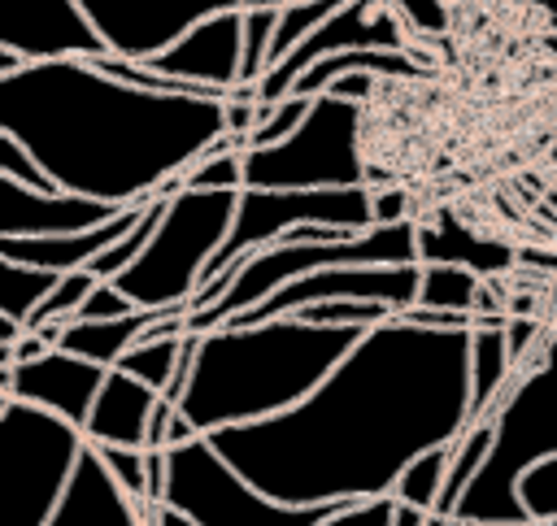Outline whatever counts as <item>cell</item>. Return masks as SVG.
Segmentation results:
<instances>
[{
  "mask_svg": "<svg viewBox=\"0 0 557 526\" xmlns=\"http://www.w3.org/2000/svg\"><path fill=\"white\" fill-rule=\"evenodd\" d=\"M470 422V330H431L396 313L300 404L209 439L278 504H361L392 496L409 461L457 443Z\"/></svg>",
  "mask_w": 557,
  "mask_h": 526,
  "instance_id": "obj_1",
  "label": "cell"
},
{
  "mask_svg": "<svg viewBox=\"0 0 557 526\" xmlns=\"http://www.w3.org/2000/svg\"><path fill=\"white\" fill-rule=\"evenodd\" d=\"M0 130L61 191L126 209L161 196L226 135V100L144 91L91 61H30L0 78Z\"/></svg>",
  "mask_w": 557,
  "mask_h": 526,
  "instance_id": "obj_2",
  "label": "cell"
},
{
  "mask_svg": "<svg viewBox=\"0 0 557 526\" xmlns=\"http://www.w3.org/2000/svg\"><path fill=\"white\" fill-rule=\"evenodd\" d=\"M366 330L370 326H318L305 317L205 330L178 413L196 435L265 422L300 404Z\"/></svg>",
  "mask_w": 557,
  "mask_h": 526,
  "instance_id": "obj_3",
  "label": "cell"
},
{
  "mask_svg": "<svg viewBox=\"0 0 557 526\" xmlns=\"http://www.w3.org/2000/svg\"><path fill=\"white\" fill-rule=\"evenodd\" d=\"M483 417L496 422V439L453 517H461V522H531L522 509L518 483L535 461L557 452V335L544 343L535 365L513 370L509 387L496 396V404Z\"/></svg>",
  "mask_w": 557,
  "mask_h": 526,
  "instance_id": "obj_4",
  "label": "cell"
},
{
  "mask_svg": "<svg viewBox=\"0 0 557 526\" xmlns=\"http://www.w3.org/2000/svg\"><path fill=\"white\" fill-rule=\"evenodd\" d=\"M239 191L244 187H231V191L183 187V191H174L165 200V213H161L148 248L113 283L139 309L191 304V296L205 283L209 261L218 256V248L231 235V222H235V209H239Z\"/></svg>",
  "mask_w": 557,
  "mask_h": 526,
  "instance_id": "obj_5",
  "label": "cell"
},
{
  "mask_svg": "<svg viewBox=\"0 0 557 526\" xmlns=\"http://www.w3.org/2000/svg\"><path fill=\"white\" fill-rule=\"evenodd\" d=\"M87 435L26 400H0V526H48L61 509Z\"/></svg>",
  "mask_w": 557,
  "mask_h": 526,
  "instance_id": "obj_6",
  "label": "cell"
},
{
  "mask_svg": "<svg viewBox=\"0 0 557 526\" xmlns=\"http://www.w3.org/2000/svg\"><path fill=\"white\" fill-rule=\"evenodd\" d=\"M165 509L183 513L196 526H322L348 504H278L257 491L209 435L170 448Z\"/></svg>",
  "mask_w": 557,
  "mask_h": 526,
  "instance_id": "obj_7",
  "label": "cell"
},
{
  "mask_svg": "<svg viewBox=\"0 0 557 526\" xmlns=\"http://www.w3.org/2000/svg\"><path fill=\"white\" fill-rule=\"evenodd\" d=\"M361 152V104L313 96L309 117L278 143L244 152V187H370Z\"/></svg>",
  "mask_w": 557,
  "mask_h": 526,
  "instance_id": "obj_8",
  "label": "cell"
},
{
  "mask_svg": "<svg viewBox=\"0 0 557 526\" xmlns=\"http://www.w3.org/2000/svg\"><path fill=\"white\" fill-rule=\"evenodd\" d=\"M318 222L339 230H370L374 226V187H244L239 209L231 222L226 243L205 270V283L248 261L257 248L278 243L287 230ZM200 283V287H205Z\"/></svg>",
  "mask_w": 557,
  "mask_h": 526,
  "instance_id": "obj_9",
  "label": "cell"
},
{
  "mask_svg": "<svg viewBox=\"0 0 557 526\" xmlns=\"http://www.w3.org/2000/svg\"><path fill=\"white\" fill-rule=\"evenodd\" d=\"M418 287H422V261H409V265H326V270H313V274L283 283L261 304L231 317L226 326H257V322L292 317L318 300H374V304H387L392 313H405L418 304Z\"/></svg>",
  "mask_w": 557,
  "mask_h": 526,
  "instance_id": "obj_10",
  "label": "cell"
},
{
  "mask_svg": "<svg viewBox=\"0 0 557 526\" xmlns=\"http://www.w3.org/2000/svg\"><path fill=\"white\" fill-rule=\"evenodd\" d=\"M113 57L152 61L174 48L196 22L239 9V0H83Z\"/></svg>",
  "mask_w": 557,
  "mask_h": 526,
  "instance_id": "obj_11",
  "label": "cell"
},
{
  "mask_svg": "<svg viewBox=\"0 0 557 526\" xmlns=\"http://www.w3.org/2000/svg\"><path fill=\"white\" fill-rule=\"evenodd\" d=\"M0 48L22 61H96L109 52L83 0H0Z\"/></svg>",
  "mask_w": 557,
  "mask_h": 526,
  "instance_id": "obj_12",
  "label": "cell"
},
{
  "mask_svg": "<svg viewBox=\"0 0 557 526\" xmlns=\"http://www.w3.org/2000/svg\"><path fill=\"white\" fill-rule=\"evenodd\" d=\"M344 48H409V43H405L400 17L387 9V0H352V4H344L331 22H322L305 43H296L283 61H274V65L261 74L257 100H261V104H274V100H283V96H292L296 78H300L313 61H322V57H331V52H344Z\"/></svg>",
  "mask_w": 557,
  "mask_h": 526,
  "instance_id": "obj_13",
  "label": "cell"
},
{
  "mask_svg": "<svg viewBox=\"0 0 557 526\" xmlns=\"http://www.w3.org/2000/svg\"><path fill=\"white\" fill-rule=\"evenodd\" d=\"M109 370L87 361V356H74L65 348H52L35 361H17V365H0V400H26V404H39L65 422H74L78 430L87 426L91 409H96V396L104 387Z\"/></svg>",
  "mask_w": 557,
  "mask_h": 526,
  "instance_id": "obj_14",
  "label": "cell"
},
{
  "mask_svg": "<svg viewBox=\"0 0 557 526\" xmlns=\"http://www.w3.org/2000/svg\"><path fill=\"white\" fill-rule=\"evenodd\" d=\"M148 65L170 78L205 83V87H218L231 96L239 87V70H244V9L213 13V17L196 22L174 48H165Z\"/></svg>",
  "mask_w": 557,
  "mask_h": 526,
  "instance_id": "obj_15",
  "label": "cell"
},
{
  "mask_svg": "<svg viewBox=\"0 0 557 526\" xmlns=\"http://www.w3.org/2000/svg\"><path fill=\"white\" fill-rule=\"evenodd\" d=\"M122 209L78 191H35L26 183L0 178V235H74L91 230Z\"/></svg>",
  "mask_w": 557,
  "mask_h": 526,
  "instance_id": "obj_16",
  "label": "cell"
},
{
  "mask_svg": "<svg viewBox=\"0 0 557 526\" xmlns=\"http://www.w3.org/2000/svg\"><path fill=\"white\" fill-rule=\"evenodd\" d=\"M148 200L144 204H126L117 217L91 226V230H74V235H0V261H26L52 274H70V270H91V261L100 252H109L131 226H139Z\"/></svg>",
  "mask_w": 557,
  "mask_h": 526,
  "instance_id": "obj_17",
  "label": "cell"
},
{
  "mask_svg": "<svg viewBox=\"0 0 557 526\" xmlns=\"http://www.w3.org/2000/svg\"><path fill=\"white\" fill-rule=\"evenodd\" d=\"M48 526H148V517L113 483V474L104 469V461L87 443V452H83V461L74 469V483H70V491H65V500L52 513Z\"/></svg>",
  "mask_w": 557,
  "mask_h": 526,
  "instance_id": "obj_18",
  "label": "cell"
},
{
  "mask_svg": "<svg viewBox=\"0 0 557 526\" xmlns=\"http://www.w3.org/2000/svg\"><path fill=\"white\" fill-rule=\"evenodd\" d=\"M161 391L139 383L135 374L126 370H109L100 396H96V409L83 426L87 443H122V448H148V422H152V409H157Z\"/></svg>",
  "mask_w": 557,
  "mask_h": 526,
  "instance_id": "obj_19",
  "label": "cell"
},
{
  "mask_svg": "<svg viewBox=\"0 0 557 526\" xmlns=\"http://www.w3.org/2000/svg\"><path fill=\"white\" fill-rule=\"evenodd\" d=\"M418 261H448V265H466L483 278L505 274L518 265V252L500 239H487L453 217H422L418 222Z\"/></svg>",
  "mask_w": 557,
  "mask_h": 526,
  "instance_id": "obj_20",
  "label": "cell"
},
{
  "mask_svg": "<svg viewBox=\"0 0 557 526\" xmlns=\"http://www.w3.org/2000/svg\"><path fill=\"white\" fill-rule=\"evenodd\" d=\"M344 74H379V78H418L422 74V61L409 52V48H344V52H331L322 61H313L300 78H296V96H322L335 78Z\"/></svg>",
  "mask_w": 557,
  "mask_h": 526,
  "instance_id": "obj_21",
  "label": "cell"
},
{
  "mask_svg": "<svg viewBox=\"0 0 557 526\" xmlns=\"http://www.w3.org/2000/svg\"><path fill=\"white\" fill-rule=\"evenodd\" d=\"M157 313H161V309H135L131 317H113V322H83V317H70L61 348L74 352V356H87V361H96V365H104V370H113V365L144 339V330L157 322Z\"/></svg>",
  "mask_w": 557,
  "mask_h": 526,
  "instance_id": "obj_22",
  "label": "cell"
},
{
  "mask_svg": "<svg viewBox=\"0 0 557 526\" xmlns=\"http://www.w3.org/2000/svg\"><path fill=\"white\" fill-rule=\"evenodd\" d=\"M513 378V356L505 343V317H479L470 330V413L483 417Z\"/></svg>",
  "mask_w": 557,
  "mask_h": 526,
  "instance_id": "obj_23",
  "label": "cell"
},
{
  "mask_svg": "<svg viewBox=\"0 0 557 526\" xmlns=\"http://www.w3.org/2000/svg\"><path fill=\"white\" fill-rule=\"evenodd\" d=\"M483 274L466 270V265H448V261H426L422 265V287H418V304L422 309H448V313H474L483 309Z\"/></svg>",
  "mask_w": 557,
  "mask_h": 526,
  "instance_id": "obj_24",
  "label": "cell"
},
{
  "mask_svg": "<svg viewBox=\"0 0 557 526\" xmlns=\"http://www.w3.org/2000/svg\"><path fill=\"white\" fill-rule=\"evenodd\" d=\"M492 439H496V422H492V417H474V422L461 430V439L453 443V461H448L444 496H440V504H435L440 517H453V513H457L466 487L474 483V474L483 469V461H487V452H492Z\"/></svg>",
  "mask_w": 557,
  "mask_h": 526,
  "instance_id": "obj_25",
  "label": "cell"
},
{
  "mask_svg": "<svg viewBox=\"0 0 557 526\" xmlns=\"http://www.w3.org/2000/svg\"><path fill=\"white\" fill-rule=\"evenodd\" d=\"M4 274H0V313L9 322H30L35 309L48 300V291L57 287L61 274L52 270H39V265H26V261H0Z\"/></svg>",
  "mask_w": 557,
  "mask_h": 526,
  "instance_id": "obj_26",
  "label": "cell"
},
{
  "mask_svg": "<svg viewBox=\"0 0 557 526\" xmlns=\"http://www.w3.org/2000/svg\"><path fill=\"white\" fill-rule=\"evenodd\" d=\"M448 461H453V443L431 448L418 461H409L405 474L392 487V500L409 504V509H422V513H435V504L444 496V483H448Z\"/></svg>",
  "mask_w": 557,
  "mask_h": 526,
  "instance_id": "obj_27",
  "label": "cell"
},
{
  "mask_svg": "<svg viewBox=\"0 0 557 526\" xmlns=\"http://www.w3.org/2000/svg\"><path fill=\"white\" fill-rule=\"evenodd\" d=\"M244 152L248 143L235 135H222L205 156H196L183 170V187H200V191H231L244 187Z\"/></svg>",
  "mask_w": 557,
  "mask_h": 526,
  "instance_id": "obj_28",
  "label": "cell"
},
{
  "mask_svg": "<svg viewBox=\"0 0 557 526\" xmlns=\"http://www.w3.org/2000/svg\"><path fill=\"white\" fill-rule=\"evenodd\" d=\"M187 339V335H183ZM183 339H139L113 370H126V374H135L139 383H148V387H157V391H165L170 387V378L178 374V356H183Z\"/></svg>",
  "mask_w": 557,
  "mask_h": 526,
  "instance_id": "obj_29",
  "label": "cell"
},
{
  "mask_svg": "<svg viewBox=\"0 0 557 526\" xmlns=\"http://www.w3.org/2000/svg\"><path fill=\"white\" fill-rule=\"evenodd\" d=\"M283 9H244V70L239 83H261V74L274 61V30Z\"/></svg>",
  "mask_w": 557,
  "mask_h": 526,
  "instance_id": "obj_30",
  "label": "cell"
},
{
  "mask_svg": "<svg viewBox=\"0 0 557 526\" xmlns=\"http://www.w3.org/2000/svg\"><path fill=\"white\" fill-rule=\"evenodd\" d=\"M100 278L91 274V270H70V274H61L57 278V287L48 291V300L35 309V317L26 322V330H35L39 322H70V317H78V309H83V300L91 296V287H96Z\"/></svg>",
  "mask_w": 557,
  "mask_h": 526,
  "instance_id": "obj_31",
  "label": "cell"
},
{
  "mask_svg": "<svg viewBox=\"0 0 557 526\" xmlns=\"http://www.w3.org/2000/svg\"><path fill=\"white\" fill-rule=\"evenodd\" d=\"M518 496H522V509H527L531 522H548V526L557 522V452L544 456V461H535L522 474Z\"/></svg>",
  "mask_w": 557,
  "mask_h": 526,
  "instance_id": "obj_32",
  "label": "cell"
},
{
  "mask_svg": "<svg viewBox=\"0 0 557 526\" xmlns=\"http://www.w3.org/2000/svg\"><path fill=\"white\" fill-rule=\"evenodd\" d=\"M396 500L392 496H383V500H361V504H348V509H339L331 522H322V526H392L396 522ZM152 526H196V522H187L183 513H174V509H157V517H152Z\"/></svg>",
  "mask_w": 557,
  "mask_h": 526,
  "instance_id": "obj_33",
  "label": "cell"
},
{
  "mask_svg": "<svg viewBox=\"0 0 557 526\" xmlns=\"http://www.w3.org/2000/svg\"><path fill=\"white\" fill-rule=\"evenodd\" d=\"M309 109H313V96H296V91L283 96V100H274V104H261V122H257L248 148H265V143L287 139V135L309 117Z\"/></svg>",
  "mask_w": 557,
  "mask_h": 526,
  "instance_id": "obj_34",
  "label": "cell"
},
{
  "mask_svg": "<svg viewBox=\"0 0 557 526\" xmlns=\"http://www.w3.org/2000/svg\"><path fill=\"white\" fill-rule=\"evenodd\" d=\"M0 178L26 183V187H35V191H61V187L52 183V174L35 161V152H30L22 139L4 135V130H0Z\"/></svg>",
  "mask_w": 557,
  "mask_h": 526,
  "instance_id": "obj_35",
  "label": "cell"
},
{
  "mask_svg": "<svg viewBox=\"0 0 557 526\" xmlns=\"http://www.w3.org/2000/svg\"><path fill=\"white\" fill-rule=\"evenodd\" d=\"M139 304L113 283V278H100L96 287H91V296L83 300V309H78V317L83 322H113V317H131Z\"/></svg>",
  "mask_w": 557,
  "mask_h": 526,
  "instance_id": "obj_36",
  "label": "cell"
},
{
  "mask_svg": "<svg viewBox=\"0 0 557 526\" xmlns=\"http://www.w3.org/2000/svg\"><path fill=\"white\" fill-rule=\"evenodd\" d=\"M409 222V196L400 187H374V226Z\"/></svg>",
  "mask_w": 557,
  "mask_h": 526,
  "instance_id": "obj_37",
  "label": "cell"
},
{
  "mask_svg": "<svg viewBox=\"0 0 557 526\" xmlns=\"http://www.w3.org/2000/svg\"><path fill=\"white\" fill-rule=\"evenodd\" d=\"M540 335V322L531 317H505V343L513 356V370H522V356H531V339Z\"/></svg>",
  "mask_w": 557,
  "mask_h": 526,
  "instance_id": "obj_38",
  "label": "cell"
},
{
  "mask_svg": "<svg viewBox=\"0 0 557 526\" xmlns=\"http://www.w3.org/2000/svg\"><path fill=\"white\" fill-rule=\"evenodd\" d=\"M374 83H379V74H344V78H335L326 91H331V96H344V100L366 104V100H370V91H374Z\"/></svg>",
  "mask_w": 557,
  "mask_h": 526,
  "instance_id": "obj_39",
  "label": "cell"
},
{
  "mask_svg": "<svg viewBox=\"0 0 557 526\" xmlns=\"http://www.w3.org/2000/svg\"><path fill=\"white\" fill-rule=\"evenodd\" d=\"M174 413H178V404L157 400L152 422H148V448H170V422H174Z\"/></svg>",
  "mask_w": 557,
  "mask_h": 526,
  "instance_id": "obj_40",
  "label": "cell"
},
{
  "mask_svg": "<svg viewBox=\"0 0 557 526\" xmlns=\"http://www.w3.org/2000/svg\"><path fill=\"white\" fill-rule=\"evenodd\" d=\"M431 522V513H422V509H409V504H400L396 509V522L392 526H426Z\"/></svg>",
  "mask_w": 557,
  "mask_h": 526,
  "instance_id": "obj_41",
  "label": "cell"
},
{
  "mask_svg": "<svg viewBox=\"0 0 557 526\" xmlns=\"http://www.w3.org/2000/svg\"><path fill=\"white\" fill-rule=\"evenodd\" d=\"M448 526H548V522H461V517H448Z\"/></svg>",
  "mask_w": 557,
  "mask_h": 526,
  "instance_id": "obj_42",
  "label": "cell"
},
{
  "mask_svg": "<svg viewBox=\"0 0 557 526\" xmlns=\"http://www.w3.org/2000/svg\"><path fill=\"white\" fill-rule=\"evenodd\" d=\"M292 0H239V9H283Z\"/></svg>",
  "mask_w": 557,
  "mask_h": 526,
  "instance_id": "obj_43",
  "label": "cell"
},
{
  "mask_svg": "<svg viewBox=\"0 0 557 526\" xmlns=\"http://www.w3.org/2000/svg\"><path fill=\"white\" fill-rule=\"evenodd\" d=\"M426 526H448V517H440V513H431V522Z\"/></svg>",
  "mask_w": 557,
  "mask_h": 526,
  "instance_id": "obj_44",
  "label": "cell"
},
{
  "mask_svg": "<svg viewBox=\"0 0 557 526\" xmlns=\"http://www.w3.org/2000/svg\"><path fill=\"white\" fill-rule=\"evenodd\" d=\"M553 526H557V522H553Z\"/></svg>",
  "mask_w": 557,
  "mask_h": 526,
  "instance_id": "obj_45",
  "label": "cell"
}]
</instances>
